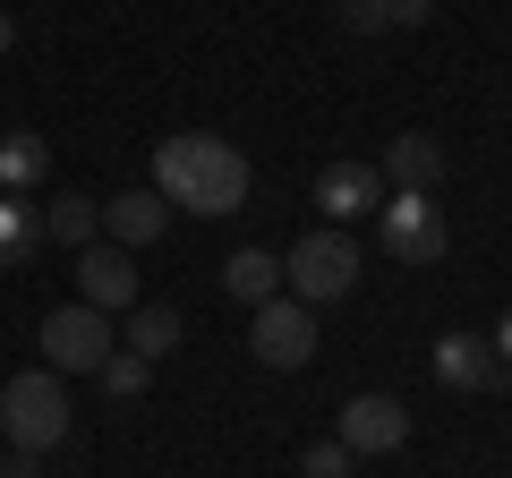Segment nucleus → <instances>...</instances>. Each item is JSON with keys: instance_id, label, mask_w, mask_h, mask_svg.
Returning a JSON list of instances; mask_svg holds the SVG:
<instances>
[{"instance_id": "nucleus-1", "label": "nucleus", "mask_w": 512, "mask_h": 478, "mask_svg": "<svg viewBox=\"0 0 512 478\" xmlns=\"http://www.w3.org/2000/svg\"><path fill=\"white\" fill-rule=\"evenodd\" d=\"M154 197L180 205V214H239L248 205V154L231 137H205V129H180L154 146Z\"/></svg>"}, {"instance_id": "nucleus-2", "label": "nucleus", "mask_w": 512, "mask_h": 478, "mask_svg": "<svg viewBox=\"0 0 512 478\" xmlns=\"http://www.w3.org/2000/svg\"><path fill=\"white\" fill-rule=\"evenodd\" d=\"M0 436H9V453H52V444H69V393H60L52 368H26L0 385Z\"/></svg>"}, {"instance_id": "nucleus-3", "label": "nucleus", "mask_w": 512, "mask_h": 478, "mask_svg": "<svg viewBox=\"0 0 512 478\" xmlns=\"http://www.w3.org/2000/svg\"><path fill=\"white\" fill-rule=\"evenodd\" d=\"M282 282H291V299L299 308H325V299H350L359 291V239L350 231H308V239H291V265H282Z\"/></svg>"}, {"instance_id": "nucleus-4", "label": "nucleus", "mask_w": 512, "mask_h": 478, "mask_svg": "<svg viewBox=\"0 0 512 478\" xmlns=\"http://www.w3.org/2000/svg\"><path fill=\"white\" fill-rule=\"evenodd\" d=\"M376 248L393 265H436L444 248H453V231H444V214H436L427 188H393V197L376 205Z\"/></svg>"}, {"instance_id": "nucleus-5", "label": "nucleus", "mask_w": 512, "mask_h": 478, "mask_svg": "<svg viewBox=\"0 0 512 478\" xmlns=\"http://www.w3.org/2000/svg\"><path fill=\"white\" fill-rule=\"evenodd\" d=\"M43 368L52 376H94L111 359V350H120V333H111V316L103 308H86V299H69V308H52L43 316Z\"/></svg>"}, {"instance_id": "nucleus-6", "label": "nucleus", "mask_w": 512, "mask_h": 478, "mask_svg": "<svg viewBox=\"0 0 512 478\" xmlns=\"http://www.w3.org/2000/svg\"><path fill=\"white\" fill-rule=\"evenodd\" d=\"M248 350L265 359V368H308V359H316V308H299L291 291L265 299L256 325H248Z\"/></svg>"}, {"instance_id": "nucleus-7", "label": "nucleus", "mask_w": 512, "mask_h": 478, "mask_svg": "<svg viewBox=\"0 0 512 478\" xmlns=\"http://www.w3.org/2000/svg\"><path fill=\"white\" fill-rule=\"evenodd\" d=\"M333 444H342L350 461L402 453V444H410V410L393 402V393H350V402H342V427H333Z\"/></svg>"}, {"instance_id": "nucleus-8", "label": "nucleus", "mask_w": 512, "mask_h": 478, "mask_svg": "<svg viewBox=\"0 0 512 478\" xmlns=\"http://www.w3.org/2000/svg\"><path fill=\"white\" fill-rule=\"evenodd\" d=\"M384 197H393V188H384L376 163H325V171H316V214H325L333 231H342V222H359V214L376 222Z\"/></svg>"}, {"instance_id": "nucleus-9", "label": "nucleus", "mask_w": 512, "mask_h": 478, "mask_svg": "<svg viewBox=\"0 0 512 478\" xmlns=\"http://www.w3.org/2000/svg\"><path fill=\"white\" fill-rule=\"evenodd\" d=\"M77 299L103 316L137 308V257L128 248H111V239H94V248H77Z\"/></svg>"}, {"instance_id": "nucleus-10", "label": "nucleus", "mask_w": 512, "mask_h": 478, "mask_svg": "<svg viewBox=\"0 0 512 478\" xmlns=\"http://www.w3.org/2000/svg\"><path fill=\"white\" fill-rule=\"evenodd\" d=\"M163 222H171V205L154 197V188H128V197H111V205H103L111 248H128V257H137V248H154V239H163Z\"/></svg>"}, {"instance_id": "nucleus-11", "label": "nucleus", "mask_w": 512, "mask_h": 478, "mask_svg": "<svg viewBox=\"0 0 512 478\" xmlns=\"http://www.w3.org/2000/svg\"><path fill=\"white\" fill-rule=\"evenodd\" d=\"M495 368H504V359H495L487 333H444V342H436V376H444L453 393H487Z\"/></svg>"}, {"instance_id": "nucleus-12", "label": "nucleus", "mask_w": 512, "mask_h": 478, "mask_svg": "<svg viewBox=\"0 0 512 478\" xmlns=\"http://www.w3.org/2000/svg\"><path fill=\"white\" fill-rule=\"evenodd\" d=\"M384 188H436L444 180V146L427 129H410V137H393V146H384Z\"/></svg>"}, {"instance_id": "nucleus-13", "label": "nucleus", "mask_w": 512, "mask_h": 478, "mask_svg": "<svg viewBox=\"0 0 512 478\" xmlns=\"http://www.w3.org/2000/svg\"><path fill=\"white\" fill-rule=\"evenodd\" d=\"M222 291H231L239 308H265V299H282V257H274V248H239V257L222 265Z\"/></svg>"}, {"instance_id": "nucleus-14", "label": "nucleus", "mask_w": 512, "mask_h": 478, "mask_svg": "<svg viewBox=\"0 0 512 478\" xmlns=\"http://www.w3.org/2000/svg\"><path fill=\"white\" fill-rule=\"evenodd\" d=\"M120 350H137V359H163V350H180V308H163V299H146V308H128V333H120Z\"/></svg>"}, {"instance_id": "nucleus-15", "label": "nucleus", "mask_w": 512, "mask_h": 478, "mask_svg": "<svg viewBox=\"0 0 512 478\" xmlns=\"http://www.w3.org/2000/svg\"><path fill=\"white\" fill-rule=\"evenodd\" d=\"M43 171H52V146H43L35 129H18V137H0V188H35Z\"/></svg>"}, {"instance_id": "nucleus-16", "label": "nucleus", "mask_w": 512, "mask_h": 478, "mask_svg": "<svg viewBox=\"0 0 512 478\" xmlns=\"http://www.w3.org/2000/svg\"><path fill=\"white\" fill-rule=\"evenodd\" d=\"M94 231H103V205H86V197H60L43 214V239H60V248H94Z\"/></svg>"}, {"instance_id": "nucleus-17", "label": "nucleus", "mask_w": 512, "mask_h": 478, "mask_svg": "<svg viewBox=\"0 0 512 478\" xmlns=\"http://www.w3.org/2000/svg\"><path fill=\"white\" fill-rule=\"evenodd\" d=\"M342 18L359 35H384V26H427V0H342Z\"/></svg>"}, {"instance_id": "nucleus-18", "label": "nucleus", "mask_w": 512, "mask_h": 478, "mask_svg": "<svg viewBox=\"0 0 512 478\" xmlns=\"http://www.w3.org/2000/svg\"><path fill=\"white\" fill-rule=\"evenodd\" d=\"M35 239H43V214H26L18 197H0V265H26Z\"/></svg>"}, {"instance_id": "nucleus-19", "label": "nucleus", "mask_w": 512, "mask_h": 478, "mask_svg": "<svg viewBox=\"0 0 512 478\" xmlns=\"http://www.w3.org/2000/svg\"><path fill=\"white\" fill-rule=\"evenodd\" d=\"M94 376H103V385H111V393H120V402H128V393L146 385V359H137V350H111V359H103V368H94Z\"/></svg>"}, {"instance_id": "nucleus-20", "label": "nucleus", "mask_w": 512, "mask_h": 478, "mask_svg": "<svg viewBox=\"0 0 512 478\" xmlns=\"http://www.w3.org/2000/svg\"><path fill=\"white\" fill-rule=\"evenodd\" d=\"M299 478H350V453H342V444H308V453H299Z\"/></svg>"}, {"instance_id": "nucleus-21", "label": "nucleus", "mask_w": 512, "mask_h": 478, "mask_svg": "<svg viewBox=\"0 0 512 478\" xmlns=\"http://www.w3.org/2000/svg\"><path fill=\"white\" fill-rule=\"evenodd\" d=\"M0 478H43V453H9V461H0Z\"/></svg>"}, {"instance_id": "nucleus-22", "label": "nucleus", "mask_w": 512, "mask_h": 478, "mask_svg": "<svg viewBox=\"0 0 512 478\" xmlns=\"http://www.w3.org/2000/svg\"><path fill=\"white\" fill-rule=\"evenodd\" d=\"M18 52V18H9V9H0V60Z\"/></svg>"}, {"instance_id": "nucleus-23", "label": "nucleus", "mask_w": 512, "mask_h": 478, "mask_svg": "<svg viewBox=\"0 0 512 478\" xmlns=\"http://www.w3.org/2000/svg\"><path fill=\"white\" fill-rule=\"evenodd\" d=\"M495 359H504V368H512V316H504V325H495Z\"/></svg>"}]
</instances>
